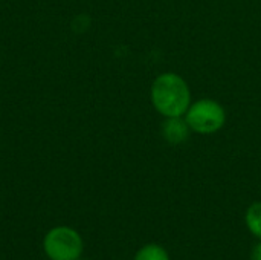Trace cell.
<instances>
[{
  "label": "cell",
  "instance_id": "3",
  "mask_svg": "<svg viewBox=\"0 0 261 260\" xmlns=\"http://www.w3.org/2000/svg\"><path fill=\"white\" fill-rule=\"evenodd\" d=\"M83 248L80 233L70 227H55L43 241V250L50 260H78Z\"/></svg>",
  "mask_w": 261,
  "mask_h": 260
},
{
  "label": "cell",
  "instance_id": "6",
  "mask_svg": "<svg viewBox=\"0 0 261 260\" xmlns=\"http://www.w3.org/2000/svg\"><path fill=\"white\" fill-rule=\"evenodd\" d=\"M135 260H170V257H168V253L162 247L150 244V245L142 247L136 253Z\"/></svg>",
  "mask_w": 261,
  "mask_h": 260
},
{
  "label": "cell",
  "instance_id": "1",
  "mask_svg": "<svg viewBox=\"0 0 261 260\" xmlns=\"http://www.w3.org/2000/svg\"><path fill=\"white\" fill-rule=\"evenodd\" d=\"M151 103L165 118L185 116L191 106V92L180 75L165 72L161 74L151 86Z\"/></svg>",
  "mask_w": 261,
  "mask_h": 260
},
{
  "label": "cell",
  "instance_id": "8",
  "mask_svg": "<svg viewBox=\"0 0 261 260\" xmlns=\"http://www.w3.org/2000/svg\"><path fill=\"white\" fill-rule=\"evenodd\" d=\"M78 260H80V259H78ZM84 260H87V259H84Z\"/></svg>",
  "mask_w": 261,
  "mask_h": 260
},
{
  "label": "cell",
  "instance_id": "5",
  "mask_svg": "<svg viewBox=\"0 0 261 260\" xmlns=\"http://www.w3.org/2000/svg\"><path fill=\"white\" fill-rule=\"evenodd\" d=\"M246 225L255 238L261 239V202H255L248 208Z\"/></svg>",
  "mask_w": 261,
  "mask_h": 260
},
{
  "label": "cell",
  "instance_id": "4",
  "mask_svg": "<svg viewBox=\"0 0 261 260\" xmlns=\"http://www.w3.org/2000/svg\"><path fill=\"white\" fill-rule=\"evenodd\" d=\"M190 126L185 116H171L162 123V136L170 144H182L190 138Z\"/></svg>",
  "mask_w": 261,
  "mask_h": 260
},
{
  "label": "cell",
  "instance_id": "2",
  "mask_svg": "<svg viewBox=\"0 0 261 260\" xmlns=\"http://www.w3.org/2000/svg\"><path fill=\"white\" fill-rule=\"evenodd\" d=\"M185 120L193 132L202 135H211L219 132L226 123V112L223 106L214 100L203 98L193 103L187 113Z\"/></svg>",
  "mask_w": 261,
  "mask_h": 260
},
{
  "label": "cell",
  "instance_id": "7",
  "mask_svg": "<svg viewBox=\"0 0 261 260\" xmlns=\"http://www.w3.org/2000/svg\"><path fill=\"white\" fill-rule=\"evenodd\" d=\"M251 259L252 260H261V242L257 244L252 250V254H251Z\"/></svg>",
  "mask_w": 261,
  "mask_h": 260
}]
</instances>
